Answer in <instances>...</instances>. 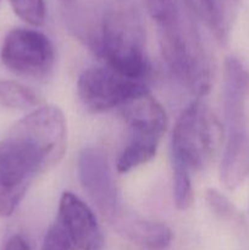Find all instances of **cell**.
Segmentation results:
<instances>
[{"label":"cell","mask_w":249,"mask_h":250,"mask_svg":"<svg viewBox=\"0 0 249 250\" xmlns=\"http://www.w3.org/2000/svg\"><path fill=\"white\" fill-rule=\"evenodd\" d=\"M158 27L161 54L168 70L188 88L204 95L211 84L210 66L199 39L185 26L176 0H145Z\"/></svg>","instance_id":"obj_1"},{"label":"cell","mask_w":249,"mask_h":250,"mask_svg":"<svg viewBox=\"0 0 249 250\" xmlns=\"http://www.w3.org/2000/svg\"><path fill=\"white\" fill-rule=\"evenodd\" d=\"M99 53L116 72L144 80L149 71L145 56V29L133 0H114L105 11L99 38Z\"/></svg>","instance_id":"obj_2"},{"label":"cell","mask_w":249,"mask_h":250,"mask_svg":"<svg viewBox=\"0 0 249 250\" xmlns=\"http://www.w3.org/2000/svg\"><path fill=\"white\" fill-rule=\"evenodd\" d=\"M224 139V129L214 112L202 102H194L180 115L172 133L173 163L188 171L202 170L210 164Z\"/></svg>","instance_id":"obj_3"},{"label":"cell","mask_w":249,"mask_h":250,"mask_svg":"<svg viewBox=\"0 0 249 250\" xmlns=\"http://www.w3.org/2000/svg\"><path fill=\"white\" fill-rule=\"evenodd\" d=\"M77 92L82 104L92 112H104L144 93L149 88L143 80H134L116 72L109 66L90 67L78 78Z\"/></svg>","instance_id":"obj_4"},{"label":"cell","mask_w":249,"mask_h":250,"mask_svg":"<svg viewBox=\"0 0 249 250\" xmlns=\"http://www.w3.org/2000/svg\"><path fill=\"white\" fill-rule=\"evenodd\" d=\"M10 133L23 139L41 156L45 171L62 159L67 143L65 115L55 105L36 109L20 120Z\"/></svg>","instance_id":"obj_5"},{"label":"cell","mask_w":249,"mask_h":250,"mask_svg":"<svg viewBox=\"0 0 249 250\" xmlns=\"http://www.w3.org/2000/svg\"><path fill=\"white\" fill-rule=\"evenodd\" d=\"M0 59L11 72L26 77H43L53 68L55 50L50 39L42 32L15 28L2 42Z\"/></svg>","instance_id":"obj_6"},{"label":"cell","mask_w":249,"mask_h":250,"mask_svg":"<svg viewBox=\"0 0 249 250\" xmlns=\"http://www.w3.org/2000/svg\"><path fill=\"white\" fill-rule=\"evenodd\" d=\"M78 177L83 190L98 211L111 221L121 210L114 176L107 159L97 148H85L78 159Z\"/></svg>","instance_id":"obj_7"},{"label":"cell","mask_w":249,"mask_h":250,"mask_svg":"<svg viewBox=\"0 0 249 250\" xmlns=\"http://www.w3.org/2000/svg\"><path fill=\"white\" fill-rule=\"evenodd\" d=\"M58 224L77 249L102 250L104 247V237L94 212L73 193L61 195Z\"/></svg>","instance_id":"obj_8"},{"label":"cell","mask_w":249,"mask_h":250,"mask_svg":"<svg viewBox=\"0 0 249 250\" xmlns=\"http://www.w3.org/2000/svg\"><path fill=\"white\" fill-rule=\"evenodd\" d=\"M249 97V71L237 58L225 62V115L231 129H246V100Z\"/></svg>","instance_id":"obj_9"},{"label":"cell","mask_w":249,"mask_h":250,"mask_svg":"<svg viewBox=\"0 0 249 250\" xmlns=\"http://www.w3.org/2000/svg\"><path fill=\"white\" fill-rule=\"evenodd\" d=\"M131 133L149 134L161 138L167 128V115L163 105L150 94L144 93L120 107Z\"/></svg>","instance_id":"obj_10"},{"label":"cell","mask_w":249,"mask_h":250,"mask_svg":"<svg viewBox=\"0 0 249 250\" xmlns=\"http://www.w3.org/2000/svg\"><path fill=\"white\" fill-rule=\"evenodd\" d=\"M110 222L127 239L148 249H165L172 241V231L163 222L124 215L121 211Z\"/></svg>","instance_id":"obj_11"},{"label":"cell","mask_w":249,"mask_h":250,"mask_svg":"<svg viewBox=\"0 0 249 250\" xmlns=\"http://www.w3.org/2000/svg\"><path fill=\"white\" fill-rule=\"evenodd\" d=\"M249 175V137L246 129L228 131L226 146L222 154L220 177L227 189H236L243 185Z\"/></svg>","instance_id":"obj_12"},{"label":"cell","mask_w":249,"mask_h":250,"mask_svg":"<svg viewBox=\"0 0 249 250\" xmlns=\"http://www.w3.org/2000/svg\"><path fill=\"white\" fill-rule=\"evenodd\" d=\"M160 139L159 137L149 134L131 133L129 142L117 159V171L126 173L149 163L156 155Z\"/></svg>","instance_id":"obj_13"},{"label":"cell","mask_w":249,"mask_h":250,"mask_svg":"<svg viewBox=\"0 0 249 250\" xmlns=\"http://www.w3.org/2000/svg\"><path fill=\"white\" fill-rule=\"evenodd\" d=\"M186 6L219 39H225L227 22L219 0H183Z\"/></svg>","instance_id":"obj_14"},{"label":"cell","mask_w":249,"mask_h":250,"mask_svg":"<svg viewBox=\"0 0 249 250\" xmlns=\"http://www.w3.org/2000/svg\"><path fill=\"white\" fill-rule=\"evenodd\" d=\"M41 99L27 85L12 80L0 81V105L12 110H27L38 106Z\"/></svg>","instance_id":"obj_15"},{"label":"cell","mask_w":249,"mask_h":250,"mask_svg":"<svg viewBox=\"0 0 249 250\" xmlns=\"http://www.w3.org/2000/svg\"><path fill=\"white\" fill-rule=\"evenodd\" d=\"M173 200L181 211L188 210L194 202L192 180L185 166L173 163Z\"/></svg>","instance_id":"obj_16"},{"label":"cell","mask_w":249,"mask_h":250,"mask_svg":"<svg viewBox=\"0 0 249 250\" xmlns=\"http://www.w3.org/2000/svg\"><path fill=\"white\" fill-rule=\"evenodd\" d=\"M15 14L32 26H42L45 21L44 0H9Z\"/></svg>","instance_id":"obj_17"},{"label":"cell","mask_w":249,"mask_h":250,"mask_svg":"<svg viewBox=\"0 0 249 250\" xmlns=\"http://www.w3.org/2000/svg\"><path fill=\"white\" fill-rule=\"evenodd\" d=\"M208 205L211 209L216 216H219L222 220H232L237 217V210L234 205L225 197L224 194L219 192V190L214 189V188H209L207 190V195H205Z\"/></svg>","instance_id":"obj_18"},{"label":"cell","mask_w":249,"mask_h":250,"mask_svg":"<svg viewBox=\"0 0 249 250\" xmlns=\"http://www.w3.org/2000/svg\"><path fill=\"white\" fill-rule=\"evenodd\" d=\"M42 250H77L60 225L56 222L49 227L42 244Z\"/></svg>","instance_id":"obj_19"},{"label":"cell","mask_w":249,"mask_h":250,"mask_svg":"<svg viewBox=\"0 0 249 250\" xmlns=\"http://www.w3.org/2000/svg\"><path fill=\"white\" fill-rule=\"evenodd\" d=\"M4 250H31V247L23 236L15 234L6 242Z\"/></svg>","instance_id":"obj_20"},{"label":"cell","mask_w":249,"mask_h":250,"mask_svg":"<svg viewBox=\"0 0 249 250\" xmlns=\"http://www.w3.org/2000/svg\"><path fill=\"white\" fill-rule=\"evenodd\" d=\"M61 1H65V2H68V1H71V0H61Z\"/></svg>","instance_id":"obj_21"}]
</instances>
